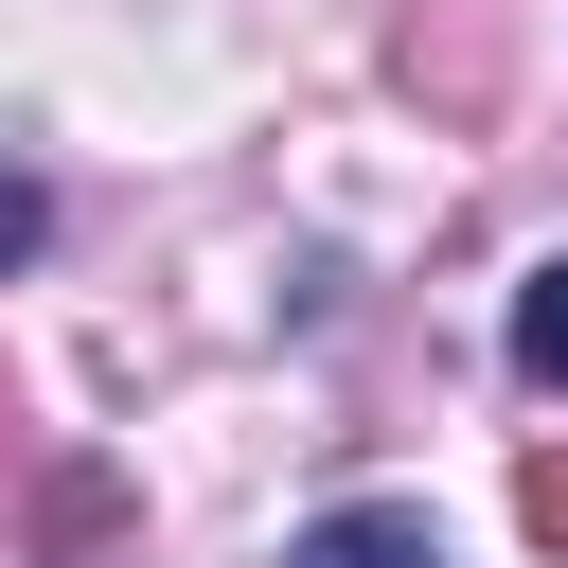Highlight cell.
I'll return each mask as SVG.
<instances>
[{
	"mask_svg": "<svg viewBox=\"0 0 568 568\" xmlns=\"http://www.w3.org/2000/svg\"><path fill=\"white\" fill-rule=\"evenodd\" d=\"M284 568H444V532H426L408 497H355V515H320Z\"/></svg>",
	"mask_w": 568,
	"mask_h": 568,
	"instance_id": "6da1fadb",
	"label": "cell"
},
{
	"mask_svg": "<svg viewBox=\"0 0 568 568\" xmlns=\"http://www.w3.org/2000/svg\"><path fill=\"white\" fill-rule=\"evenodd\" d=\"M515 373H532V390H568V266H532V284H515Z\"/></svg>",
	"mask_w": 568,
	"mask_h": 568,
	"instance_id": "7a4b0ae2",
	"label": "cell"
},
{
	"mask_svg": "<svg viewBox=\"0 0 568 568\" xmlns=\"http://www.w3.org/2000/svg\"><path fill=\"white\" fill-rule=\"evenodd\" d=\"M515 515H532V550H568V444H550V462L515 479Z\"/></svg>",
	"mask_w": 568,
	"mask_h": 568,
	"instance_id": "3957f363",
	"label": "cell"
},
{
	"mask_svg": "<svg viewBox=\"0 0 568 568\" xmlns=\"http://www.w3.org/2000/svg\"><path fill=\"white\" fill-rule=\"evenodd\" d=\"M36 231H53V195H36L18 160H0V266H36Z\"/></svg>",
	"mask_w": 568,
	"mask_h": 568,
	"instance_id": "277c9868",
	"label": "cell"
},
{
	"mask_svg": "<svg viewBox=\"0 0 568 568\" xmlns=\"http://www.w3.org/2000/svg\"><path fill=\"white\" fill-rule=\"evenodd\" d=\"M0 462H18V390H0Z\"/></svg>",
	"mask_w": 568,
	"mask_h": 568,
	"instance_id": "5b68a950",
	"label": "cell"
}]
</instances>
